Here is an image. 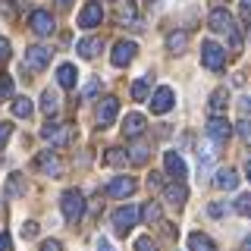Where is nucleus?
I'll list each match as a JSON object with an SVG mask.
<instances>
[{
  "label": "nucleus",
  "instance_id": "f257e3e1",
  "mask_svg": "<svg viewBox=\"0 0 251 251\" xmlns=\"http://www.w3.org/2000/svg\"><path fill=\"white\" fill-rule=\"evenodd\" d=\"M41 135L50 141V145H57V148H66V145H73L75 135H78V129L73 123H47L44 129H41Z\"/></svg>",
  "mask_w": 251,
  "mask_h": 251
},
{
  "label": "nucleus",
  "instance_id": "f03ea898",
  "mask_svg": "<svg viewBox=\"0 0 251 251\" xmlns=\"http://www.w3.org/2000/svg\"><path fill=\"white\" fill-rule=\"evenodd\" d=\"M138 220H141V210H138V207H132V204L116 207V210H113V232L120 235V239H126V235L135 229Z\"/></svg>",
  "mask_w": 251,
  "mask_h": 251
},
{
  "label": "nucleus",
  "instance_id": "7ed1b4c3",
  "mask_svg": "<svg viewBox=\"0 0 251 251\" xmlns=\"http://www.w3.org/2000/svg\"><path fill=\"white\" fill-rule=\"evenodd\" d=\"M60 207H63V217H66L69 223H75V220L85 214V195L78 192V188H66V192L60 195Z\"/></svg>",
  "mask_w": 251,
  "mask_h": 251
},
{
  "label": "nucleus",
  "instance_id": "20e7f679",
  "mask_svg": "<svg viewBox=\"0 0 251 251\" xmlns=\"http://www.w3.org/2000/svg\"><path fill=\"white\" fill-rule=\"evenodd\" d=\"M207 25H210V31H217V35H232V31L239 28V22L232 19V13L226 10V6H214L210 16H207Z\"/></svg>",
  "mask_w": 251,
  "mask_h": 251
},
{
  "label": "nucleus",
  "instance_id": "39448f33",
  "mask_svg": "<svg viewBox=\"0 0 251 251\" xmlns=\"http://www.w3.org/2000/svg\"><path fill=\"white\" fill-rule=\"evenodd\" d=\"M201 63L210 69V73H223L226 69V50L217 41H204L201 44Z\"/></svg>",
  "mask_w": 251,
  "mask_h": 251
},
{
  "label": "nucleus",
  "instance_id": "423d86ee",
  "mask_svg": "<svg viewBox=\"0 0 251 251\" xmlns=\"http://www.w3.org/2000/svg\"><path fill=\"white\" fill-rule=\"evenodd\" d=\"M28 28L35 31L38 38H47V35H53V31H57V22H53L50 10H31V16H28Z\"/></svg>",
  "mask_w": 251,
  "mask_h": 251
},
{
  "label": "nucleus",
  "instance_id": "0eeeda50",
  "mask_svg": "<svg viewBox=\"0 0 251 251\" xmlns=\"http://www.w3.org/2000/svg\"><path fill=\"white\" fill-rule=\"evenodd\" d=\"M135 188H138V182L132 176H116V179L107 182V195H110V198H132Z\"/></svg>",
  "mask_w": 251,
  "mask_h": 251
},
{
  "label": "nucleus",
  "instance_id": "6e6552de",
  "mask_svg": "<svg viewBox=\"0 0 251 251\" xmlns=\"http://www.w3.org/2000/svg\"><path fill=\"white\" fill-rule=\"evenodd\" d=\"M163 167H167V173L176 179V182H185L188 167H185V157L179 151H167V154H163Z\"/></svg>",
  "mask_w": 251,
  "mask_h": 251
},
{
  "label": "nucleus",
  "instance_id": "1a4fd4ad",
  "mask_svg": "<svg viewBox=\"0 0 251 251\" xmlns=\"http://www.w3.org/2000/svg\"><path fill=\"white\" fill-rule=\"evenodd\" d=\"M173 104H176V94H173V88H157L154 94H151V113H157V116H163V113H170L173 110Z\"/></svg>",
  "mask_w": 251,
  "mask_h": 251
},
{
  "label": "nucleus",
  "instance_id": "9d476101",
  "mask_svg": "<svg viewBox=\"0 0 251 251\" xmlns=\"http://www.w3.org/2000/svg\"><path fill=\"white\" fill-rule=\"evenodd\" d=\"M135 53H138V44L135 41H116L113 44V66L116 69H123V66H129L132 60H135Z\"/></svg>",
  "mask_w": 251,
  "mask_h": 251
},
{
  "label": "nucleus",
  "instance_id": "9b49d317",
  "mask_svg": "<svg viewBox=\"0 0 251 251\" xmlns=\"http://www.w3.org/2000/svg\"><path fill=\"white\" fill-rule=\"evenodd\" d=\"M100 19H104V6H100L98 0L85 3V6H82V13H78V25H82V28H94V25H100Z\"/></svg>",
  "mask_w": 251,
  "mask_h": 251
},
{
  "label": "nucleus",
  "instance_id": "f8f14e48",
  "mask_svg": "<svg viewBox=\"0 0 251 251\" xmlns=\"http://www.w3.org/2000/svg\"><path fill=\"white\" fill-rule=\"evenodd\" d=\"M35 167L44 173V176H60L63 173V163H60V157L53 154V151H41V154H35Z\"/></svg>",
  "mask_w": 251,
  "mask_h": 251
},
{
  "label": "nucleus",
  "instance_id": "ddd939ff",
  "mask_svg": "<svg viewBox=\"0 0 251 251\" xmlns=\"http://www.w3.org/2000/svg\"><path fill=\"white\" fill-rule=\"evenodd\" d=\"M116 113H120V100H116L113 94L100 98V104H98V126H110L116 120Z\"/></svg>",
  "mask_w": 251,
  "mask_h": 251
},
{
  "label": "nucleus",
  "instance_id": "4468645a",
  "mask_svg": "<svg viewBox=\"0 0 251 251\" xmlns=\"http://www.w3.org/2000/svg\"><path fill=\"white\" fill-rule=\"evenodd\" d=\"M50 57H53V50L47 44H35V47H28V50H25L28 69H44L47 63H50Z\"/></svg>",
  "mask_w": 251,
  "mask_h": 251
},
{
  "label": "nucleus",
  "instance_id": "2eb2a0df",
  "mask_svg": "<svg viewBox=\"0 0 251 251\" xmlns=\"http://www.w3.org/2000/svg\"><path fill=\"white\" fill-rule=\"evenodd\" d=\"M163 198H167L170 207H182L188 201V185L185 182H167L163 185Z\"/></svg>",
  "mask_w": 251,
  "mask_h": 251
},
{
  "label": "nucleus",
  "instance_id": "dca6fc26",
  "mask_svg": "<svg viewBox=\"0 0 251 251\" xmlns=\"http://www.w3.org/2000/svg\"><path fill=\"white\" fill-rule=\"evenodd\" d=\"M232 135V126L223 120V116H210L207 120V138H214V141H226Z\"/></svg>",
  "mask_w": 251,
  "mask_h": 251
},
{
  "label": "nucleus",
  "instance_id": "f3484780",
  "mask_svg": "<svg viewBox=\"0 0 251 251\" xmlns=\"http://www.w3.org/2000/svg\"><path fill=\"white\" fill-rule=\"evenodd\" d=\"M123 135L132 138V141L145 135V116H141V113H129V116H126V120H123Z\"/></svg>",
  "mask_w": 251,
  "mask_h": 251
},
{
  "label": "nucleus",
  "instance_id": "a211bd4d",
  "mask_svg": "<svg viewBox=\"0 0 251 251\" xmlns=\"http://www.w3.org/2000/svg\"><path fill=\"white\" fill-rule=\"evenodd\" d=\"M116 25H132V22L138 19V6L135 0H120V6H116Z\"/></svg>",
  "mask_w": 251,
  "mask_h": 251
},
{
  "label": "nucleus",
  "instance_id": "6ab92c4d",
  "mask_svg": "<svg viewBox=\"0 0 251 251\" xmlns=\"http://www.w3.org/2000/svg\"><path fill=\"white\" fill-rule=\"evenodd\" d=\"M214 185L220 188V192H235V188H239V173H235L232 167H223L214 176Z\"/></svg>",
  "mask_w": 251,
  "mask_h": 251
},
{
  "label": "nucleus",
  "instance_id": "aec40b11",
  "mask_svg": "<svg viewBox=\"0 0 251 251\" xmlns=\"http://www.w3.org/2000/svg\"><path fill=\"white\" fill-rule=\"evenodd\" d=\"M75 50H78L82 60H94L100 50H104V38H82V41L75 44Z\"/></svg>",
  "mask_w": 251,
  "mask_h": 251
},
{
  "label": "nucleus",
  "instance_id": "412c9836",
  "mask_svg": "<svg viewBox=\"0 0 251 251\" xmlns=\"http://www.w3.org/2000/svg\"><path fill=\"white\" fill-rule=\"evenodd\" d=\"M75 78H78V73H75V66L73 63H63V66H57V85L60 88H75Z\"/></svg>",
  "mask_w": 251,
  "mask_h": 251
},
{
  "label": "nucleus",
  "instance_id": "4be33fe9",
  "mask_svg": "<svg viewBox=\"0 0 251 251\" xmlns=\"http://www.w3.org/2000/svg\"><path fill=\"white\" fill-rule=\"evenodd\" d=\"M104 163L113 170H123L126 163H129V151H123V148H107L104 151Z\"/></svg>",
  "mask_w": 251,
  "mask_h": 251
},
{
  "label": "nucleus",
  "instance_id": "5701e85b",
  "mask_svg": "<svg viewBox=\"0 0 251 251\" xmlns=\"http://www.w3.org/2000/svg\"><path fill=\"white\" fill-rule=\"evenodd\" d=\"M19 195H25V179H22V173H13V176L6 179L3 198H19Z\"/></svg>",
  "mask_w": 251,
  "mask_h": 251
},
{
  "label": "nucleus",
  "instance_id": "b1692460",
  "mask_svg": "<svg viewBox=\"0 0 251 251\" xmlns=\"http://www.w3.org/2000/svg\"><path fill=\"white\" fill-rule=\"evenodd\" d=\"M188 251H217V245L204 232H192L188 235Z\"/></svg>",
  "mask_w": 251,
  "mask_h": 251
},
{
  "label": "nucleus",
  "instance_id": "393cba45",
  "mask_svg": "<svg viewBox=\"0 0 251 251\" xmlns=\"http://www.w3.org/2000/svg\"><path fill=\"white\" fill-rule=\"evenodd\" d=\"M226 107H229V91H226V88H217L214 94H210V110L220 116Z\"/></svg>",
  "mask_w": 251,
  "mask_h": 251
},
{
  "label": "nucleus",
  "instance_id": "a878e982",
  "mask_svg": "<svg viewBox=\"0 0 251 251\" xmlns=\"http://www.w3.org/2000/svg\"><path fill=\"white\" fill-rule=\"evenodd\" d=\"M41 110H44L47 116H53V113L60 110V98H57V91H53V88H47V91L41 94Z\"/></svg>",
  "mask_w": 251,
  "mask_h": 251
},
{
  "label": "nucleus",
  "instance_id": "bb28decb",
  "mask_svg": "<svg viewBox=\"0 0 251 251\" xmlns=\"http://www.w3.org/2000/svg\"><path fill=\"white\" fill-rule=\"evenodd\" d=\"M25 6H28V0H0V13L3 16H19V13H25Z\"/></svg>",
  "mask_w": 251,
  "mask_h": 251
},
{
  "label": "nucleus",
  "instance_id": "cd10ccee",
  "mask_svg": "<svg viewBox=\"0 0 251 251\" xmlns=\"http://www.w3.org/2000/svg\"><path fill=\"white\" fill-rule=\"evenodd\" d=\"M167 50L173 53V57H179V53L185 50V31H170V38H167Z\"/></svg>",
  "mask_w": 251,
  "mask_h": 251
},
{
  "label": "nucleus",
  "instance_id": "c85d7f7f",
  "mask_svg": "<svg viewBox=\"0 0 251 251\" xmlns=\"http://www.w3.org/2000/svg\"><path fill=\"white\" fill-rule=\"evenodd\" d=\"M31 110H35V104L28 98H13V116L25 120V116H31Z\"/></svg>",
  "mask_w": 251,
  "mask_h": 251
},
{
  "label": "nucleus",
  "instance_id": "c756f323",
  "mask_svg": "<svg viewBox=\"0 0 251 251\" xmlns=\"http://www.w3.org/2000/svg\"><path fill=\"white\" fill-rule=\"evenodd\" d=\"M129 163H148V145L145 141L135 138V145H132V151H129Z\"/></svg>",
  "mask_w": 251,
  "mask_h": 251
},
{
  "label": "nucleus",
  "instance_id": "7c9ffc66",
  "mask_svg": "<svg viewBox=\"0 0 251 251\" xmlns=\"http://www.w3.org/2000/svg\"><path fill=\"white\" fill-rule=\"evenodd\" d=\"M141 220H145L148 226H157V223H160V207H157L154 201H148L145 210H141Z\"/></svg>",
  "mask_w": 251,
  "mask_h": 251
},
{
  "label": "nucleus",
  "instance_id": "2f4dec72",
  "mask_svg": "<svg viewBox=\"0 0 251 251\" xmlns=\"http://www.w3.org/2000/svg\"><path fill=\"white\" fill-rule=\"evenodd\" d=\"M129 94H132V100H145L148 94H151V85H148V78H138V82H132Z\"/></svg>",
  "mask_w": 251,
  "mask_h": 251
},
{
  "label": "nucleus",
  "instance_id": "473e14b6",
  "mask_svg": "<svg viewBox=\"0 0 251 251\" xmlns=\"http://www.w3.org/2000/svg\"><path fill=\"white\" fill-rule=\"evenodd\" d=\"M13 91H16V82L10 75H0V98H13Z\"/></svg>",
  "mask_w": 251,
  "mask_h": 251
},
{
  "label": "nucleus",
  "instance_id": "72a5a7b5",
  "mask_svg": "<svg viewBox=\"0 0 251 251\" xmlns=\"http://www.w3.org/2000/svg\"><path fill=\"white\" fill-rule=\"evenodd\" d=\"M98 94H100V82L91 78V82L85 85V91H82V100H91V98H98Z\"/></svg>",
  "mask_w": 251,
  "mask_h": 251
},
{
  "label": "nucleus",
  "instance_id": "f704fd0d",
  "mask_svg": "<svg viewBox=\"0 0 251 251\" xmlns=\"http://www.w3.org/2000/svg\"><path fill=\"white\" fill-rule=\"evenodd\" d=\"M235 207H239V214H242V217H251V195H239Z\"/></svg>",
  "mask_w": 251,
  "mask_h": 251
},
{
  "label": "nucleus",
  "instance_id": "c9c22d12",
  "mask_svg": "<svg viewBox=\"0 0 251 251\" xmlns=\"http://www.w3.org/2000/svg\"><path fill=\"white\" fill-rule=\"evenodd\" d=\"M135 251H157V242L151 239V235H141V239L135 242Z\"/></svg>",
  "mask_w": 251,
  "mask_h": 251
},
{
  "label": "nucleus",
  "instance_id": "e433bc0d",
  "mask_svg": "<svg viewBox=\"0 0 251 251\" xmlns=\"http://www.w3.org/2000/svg\"><path fill=\"white\" fill-rule=\"evenodd\" d=\"M239 138L251 148V120H242V123H239Z\"/></svg>",
  "mask_w": 251,
  "mask_h": 251
},
{
  "label": "nucleus",
  "instance_id": "4c0bfd02",
  "mask_svg": "<svg viewBox=\"0 0 251 251\" xmlns=\"http://www.w3.org/2000/svg\"><path fill=\"white\" fill-rule=\"evenodd\" d=\"M10 135H13V126H10V123H0V151L6 148V141H10Z\"/></svg>",
  "mask_w": 251,
  "mask_h": 251
},
{
  "label": "nucleus",
  "instance_id": "58836bf2",
  "mask_svg": "<svg viewBox=\"0 0 251 251\" xmlns=\"http://www.w3.org/2000/svg\"><path fill=\"white\" fill-rule=\"evenodd\" d=\"M148 185H151L154 192H157V188H163V185H167V182H163V173H148Z\"/></svg>",
  "mask_w": 251,
  "mask_h": 251
},
{
  "label": "nucleus",
  "instance_id": "ea45409f",
  "mask_svg": "<svg viewBox=\"0 0 251 251\" xmlns=\"http://www.w3.org/2000/svg\"><path fill=\"white\" fill-rule=\"evenodd\" d=\"M207 214L220 220V217H223V214H226V204H220V201H214V204H207Z\"/></svg>",
  "mask_w": 251,
  "mask_h": 251
},
{
  "label": "nucleus",
  "instance_id": "a19ab883",
  "mask_svg": "<svg viewBox=\"0 0 251 251\" xmlns=\"http://www.w3.org/2000/svg\"><path fill=\"white\" fill-rule=\"evenodd\" d=\"M160 229H163V239L167 242H176V226L173 223H160Z\"/></svg>",
  "mask_w": 251,
  "mask_h": 251
},
{
  "label": "nucleus",
  "instance_id": "79ce46f5",
  "mask_svg": "<svg viewBox=\"0 0 251 251\" xmlns=\"http://www.w3.org/2000/svg\"><path fill=\"white\" fill-rule=\"evenodd\" d=\"M10 53H13V47L6 38H0V60H10Z\"/></svg>",
  "mask_w": 251,
  "mask_h": 251
},
{
  "label": "nucleus",
  "instance_id": "37998d69",
  "mask_svg": "<svg viewBox=\"0 0 251 251\" xmlns=\"http://www.w3.org/2000/svg\"><path fill=\"white\" fill-rule=\"evenodd\" d=\"M41 251H63V245L57 239H47V242H41Z\"/></svg>",
  "mask_w": 251,
  "mask_h": 251
},
{
  "label": "nucleus",
  "instance_id": "c03bdc74",
  "mask_svg": "<svg viewBox=\"0 0 251 251\" xmlns=\"http://www.w3.org/2000/svg\"><path fill=\"white\" fill-rule=\"evenodd\" d=\"M22 235H25V239H35V235H38V223H25V226H22Z\"/></svg>",
  "mask_w": 251,
  "mask_h": 251
},
{
  "label": "nucleus",
  "instance_id": "a18cd8bd",
  "mask_svg": "<svg viewBox=\"0 0 251 251\" xmlns=\"http://www.w3.org/2000/svg\"><path fill=\"white\" fill-rule=\"evenodd\" d=\"M0 251H13V239L6 232H0Z\"/></svg>",
  "mask_w": 251,
  "mask_h": 251
},
{
  "label": "nucleus",
  "instance_id": "49530a36",
  "mask_svg": "<svg viewBox=\"0 0 251 251\" xmlns=\"http://www.w3.org/2000/svg\"><path fill=\"white\" fill-rule=\"evenodd\" d=\"M242 19L251 22V0H242Z\"/></svg>",
  "mask_w": 251,
  "mask_h": 251
},
{
  "label": "nucleus",
  "instance_id": "de8ad7c7",
  "mask_svg": "<svg viewBox=\"0 0 251 251\" xmlns=\"http://www.w3.org/2000/svg\"><path fill=\"white\" fill-rule=\"evenodd\" d=\"M98 251H116L113 245H110V242L107 239H98Z\"/></svg>",
  "mask_w": 251,
  "mask_h": 251
},
{
  "label": "nucleus",
  "instance_id": "09e8293b",
  "mask_svg": "<svg viewBox=\"0 0 251 251\" xmlns=\"http://www.w3.org/2000/svg\"><path fill=\"white\" fill-rule=\"evenodd\" d=\"M239 107H242V113H251V100H248V98H242Z\"/></svg>",
  "mask_w": 251,
  "mask_h": 251
},
{
  "label": "nucleus",
  "instance_id": "8fccbe9b",
  "mask_svg": "<svg viewBox=\"0 0 251 251\" xmlns=\"http://www.w3.org/2000/svg\"><path fill=\"white\" fill-rule=\"evenodd\" d=\"M73 3H75V0H57V6H60V10H69Z\"/></svg>",
  "mask_w": 251,
  "mask_h": 251
},
{
  "label": "nucleus",
  "instance_id": "3c124183",
  "mask_svg": "<svg viewBox=\"0 0 251 251\" xmlns=\"http://www.w3.org/2000/svg\"><path fill=\"white\" fill-rule=\"evenodd\" d=\"M242 251H251V232H248V239L242 242Z\"/></svg>",
  "mask_w": 251,
  "mask_h": 251
},
{
  "label": "nucleus",
  "instance_id": "603ef678",
  "mask_svg": "<svg viewBox=\"0 0 251 251\" xmlns=\"http://www.w3.org/2000/svg\"><path fill=\"white\" fill-rule=\"evenodd\" d=\"M245 173H248V182H251V160H248V167H245Z\"/></svg>",
  "mask_w": 251,
  "mask_h": 251
},
{
  "label": "nucleus",
  "instance_id": "864d4df0",
  "mask_svg": "<svg viewBox=\"0 0 251 251\" xmlns=\"http://www.w3.org/2000/svg\"><path fill=\"white\" fill-rule=\"evenodd\" d=\"M148 3H157V0H148Z\"/></svg>",
  "mask_w": 251,
  "mask_h": 251
},
{
  "label": "nucleus",
  "instance_id": "5fc2aeb1",
  "mask_svg": "<svg viewBox=\"0 0 251 251\" xmlns=\"http://www.w3.org/2000/svg\"><path fill=\"white\" fill-rule=\"evenodd\" d=\"M248 38H251V28H248Z\"/></svg>",
  "mask_w": 251,
  "mask_h": 251
}]
</instances>
